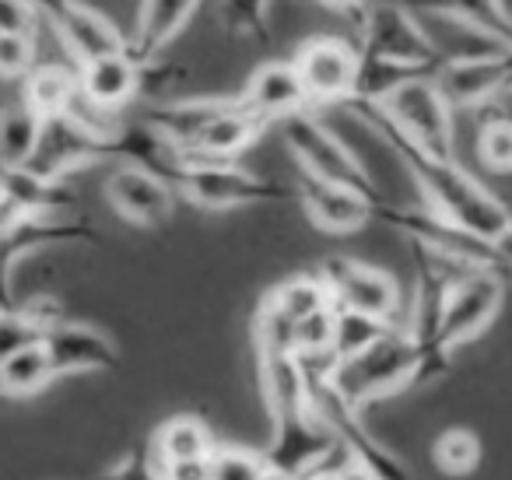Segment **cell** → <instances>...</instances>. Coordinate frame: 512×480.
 <instances>
[{"instance_id": "obj_1", "label": "cell", "mask_w": 512, "mask_h": 480, "mask_svg": "<svg viewBox=\"0 0 512 480\" xmlns=\"http://www.w3.org/2000/svg\"><path fill=\"white\" fill-rule=\"evenodd\" d=\"M341 109H348L358 123H365V127L400 158L407 176L414 179V186H418L421 197H425V207H432L435 214L456 221L460 228L481 235V239H495L512 221L509 207H505L481 179L470 176V172L456 162V155H435V151L421 148L414 137H407L404 130L386 116V109L379 106V102L348 99Z\"/></svg>"}, {"instance_id": "obj_2", "label": "cell", "mask_w": 512, "mask_h": 480, "mask_svg": "<svg viewBox=\"0 0 512 480\" xmlns=\"http://www.w3.org/2000/svg\"><path fill=\"white\" fill-rule=\"evenodd\" d=\"M151 130L197 158H242L267 134L271 123L256 116L242 95L235 99H179L158 102L141 113Z\"/></svg>"}, {"instance_id": "obj_3", "label": "cell", "mask_w": 512, "mask_h": 480, "mask_svg": "<svg viewBox=\"0 0 512 480\" xmlns=\"http://www.w3.org/2000/svg\"><path fill=\"white\" fill-rule=\"evenodd\" d=\"M358 53L379 67H393L404 74H439L446 53L421 25V15L397 0H369L365 15L358 18Z\"/></svg>"}, {"instance_id": "obj_4", "label": "cell", "mask_w": 512, "mask_h": 480, "mask_svg": "<svg viewBox=\"0 0 512 480\" xmlns=\"http://www.w3.org/2000/svg\"><path fill=\"white\" fill-rule=\"evenodd\" d=\"M418 375H421L418 340L411 337L407 326H393L369 351L330 365L327 379L351 407L365 410L369 403L383 400V396L418 386Z\"/></svg>"}, {"instance_id": "obj_5", "label": "cell", "mask_w": 512, "mask_h": 480, "mask_svg": "<svg viewBox=\"0 0 512 480\" xmlns=\"http://www.w3.org/2000/svg\"><path fill=\"white\" fill-rule=\"evenodd\" d=\"M176 197L204 211H235V207L281 204L295 197V186H281L239 165V158H197L183 151V165L172 176Z\"/></svg>"}, {"instance_id": "obj_6", "label": "cell", "mask_w": 512, "mask_h": 480, "mask_svg": "<svg viewBox=\"0 0 512 480\" xmlns=\"http://www.w3.org/2000/svg\"><path fill=\"white\" fill-rule=\"evenodd\" d=\"M278 127H281V141L292 151L299 169L316 172V176H323V179H334V183L355 186V190H362L365 197H372L376 204L386 200L383 193H379V183L372 179V172L365 169L362 158H358L327 123L316 120L313 109L299 116H288Z\"/></svg>"}, {"instance_id": "obj_7", "label": "cell", "mask_w": 512, "mask_h": 480, "mask_svg": "<svg viewBox=\"0 0 512 480\" xmlns=\"http://www.w3.org/2000/svg\"><path fill=\"white\" fill-rule=\"evenodd\" d=\"M505 295V277L498 270L470 267L449 284L446 302H442L439 330H435V358L446 361L460 344H470L481 337L491 323H495L498 309H502Z\"/></svg>"}, {"instance_id": "obj_8", "label": "cell", "mask_w": 512, "mask_h": 480, "mask_svg": "<svg viewBox=\"0 0 512 480\" xmlns=\"http://www.w3.org/2000/svg\"><path fill=\"white\" fill-rule=\"evenodd\" d=\"M372 102V99H369ZM393 123L404 130L407 137L421 144V148L435 151V155H456L453 151V102L446 99L439 78L425 74V78H411L400 88H393L386 99H379Z\"/></svg>"}, {"instance_id": "obj_9", "label": "cell", "mask_w": 512, "mask_h": 480, "mask_svg": "<svg viewBox=\"0 0 512 480\" xmlns=\"http://www.w3.org/2000/svg\"><path fill=\"white\" fill-rule=\"evenodd\" d=\"M316 274L330 288L334 305L404 326V295H400V284L393 281V274L372 267V263L351 260V256H327Z\"/></svg>"}, {"instance_id": "obj_10", "label": "cell", "mask_w": 512, "mask_h": 480, "mask_svg": "<svg viewBox=\"0 0 512 480\" xmlns=\"http://www.w3.org/2000/svg\"><path fill=\"white\" fill-rule=\"evenodd\" d=\"M32 8L53 29L71 64L130 50V39L120 32V25L99 8H92L88 0H32Z\"/></svg>"}, {"instance_id": "obj_11", "label": "cell", "mask_w": 512, "mask_h": 480, "mask_svg": "<svg viewBox=\"0 0 512 480\" xmlns=\"http://www.w3.org/2000/svg\"><path fill=\"white\" fill-rule=\"evenodd\" d=\"M292 64L313 106H344L355 95L362 53H358V43H348V39L313 36L299 46Z\"/></svg>"}, {"instance_id": "obj_12", "label": "cell", "mask_w": 512, "mask_h": 480, "mask_svg": "<svg viewBox=\"0 0 512 480\" xmlns=\"http://www.w3.org/2000/svg\"><path fill=\"white\" fill-rule=\"evenodd\" d=\"M295 197H299L302 211L309 214L316 228L334 235L358 232L362 225L372 221V207L376 200L365 197L355 186L334 183V179H323L316 172H306L295 165Z\"/></svg>"}, {"instance_id": "obj_13", "label": "cell", "mask_w": 512, "mask_h": 480, "mask_svg": "<svg viewBox=\"0 0 512 480\" xmlns=\"http://www.w3.org/2000/svg\"><path fill=\"white\" fill-rule=\"evenodd\" d=\"M106 200L137 228H162L176 211V190L144 165L120 162L106 179Z\"/></svg>"}, {"instance_id": "obj_14", "label": "cell", "mask_w": 512, "mask_h": 480, "mask_svg": "<svg viewBox=\"0 0 512 480\" xmlns=\"http://www.w3.org/2000/svg\"><path fill=\"white\" fill-rule=\"evenodd\" d=\"M43 347L50 354L53 372L81 375V372H113L120 368V347L109 333L78 319H57L43 330Z\"/></svg>"}, {"instance_id": "obj_15", "label": "cell", "mask_w": 512, "mask_h": 480, "mask_svg": "<svg viewBox=\"0 0 512 480\" xmlns=\"http://www.w3.org/2000/svg\"><path fill=\"white\" fill-rule=\"evenodd\" d=\"M74 67H78L81 102L102 116H120L141 95L144 67L130 57V50L106 53V57L85 60V64H74Z\"/></svg>"}, {"instance_id": "obj_16", "label": "cell", "mask_w": 512, "mask_h": 480, "mask_svg": "<svg viewBox=\"0 0 512 480\" xmlns=\"http://www.w3.org/2000/svg\"><path fill=\"white\" fill-rule=\"evenodd\" d=\"M242 99H246V106L256 116H264L271 127H278L288 116L316 109L292 60H267V64L256 67L249 74L246 88H242Z\"/></svg>"}, {"instance_id": "obj_17", "label": "cell", "mask_w": 512, "mask_h": 480, "mask_svg": "<svg viewBox=\"0 0 512 480\" xmlns=\"http://www.w3.org/2000/svg\"><path fill=\"white\" fill-rule=\"evenodd\" d=\"M200 0H141L137 22L130 32V57L148 71L151 64L162 60V53L172 46V39L186 29Z\"/></svg>"}, {"instance_id": "obj_18", "label": "cell", "mask_w": 512, "mask_h": 480, "mask_svg": "<svg viewBox=\"0 0 512 480\" xmlns=\"http://www.w3.org/2000/svg\"><path fill=\"white\" fill-rule=\"evenodd\" d=\"M421 18H442L449 25L474 32L484 43L512 46V15L502 0H397Z\"/></svg>"}, {"instance_id": "obj_19", "label": "cell", "mask_w": 512, "mask_h": 480, "mask_svg": "<svg viewBox=\"0 0 512 480\" xmlns=\"http://www.w3.org/2000/svg\"><path fill=\"white\" fill-rule=\"evenodd\" d=\"M0 190L8 193L29 218H64L78 214V193L67 179L46 176L32 165L0 169Z\"/></svg>"}, {"instance_id": "obj_20", "label": "cell", "mask_w": 512, "mask_h": 480, "mask_svg": "<svg viewBox=\"0 0 512 480\" xmlns=\"http://www.w3.org/2000/svg\"><path fill=\"white\" fill-rule=\"evenodd\" d=\"M81 99L78 67L74 64H36L22 78V102L36 109L43 120L71 116Z\"/></svg>"}, {"instance_id": "obj_21", "label": "cell", "mask_w": 512, "mask_h": 480, "mask_svg": "<svg viewBox=\"0 0 512 480\" xmlns=\"http://www.w3.org/2000/svg\"><path fill=\"white\" fill-rule=\"evenodd\" d=\"M214 449H218V438L197 414L169 417L151 435V452H155L158 466L176 463V459H211Z\"/></svg>"}, {"instance_id": "obj_22", "label": "cell", "mask_w": 512, "mask_h": 480, "mask_svg": "<svg viewBox=\"0 0 512 480\" xmlns=\"http://www.w3.org/2000/svg\"><path fill=\"white\" fill-rule=\"evenodd\" d=\"M57 379L50 365V354L43 347V337L15 347L8 358H0V396H36Z\"/></svg>"}, {"instance_id": "obj_23", "label": "cell", "mask_w": 512, "mask_h": 480, "mask_svg": "<svg viewBox=\"0 0 512 480\" xmlns=\"http://www.w3.org/2000/svg\"><path fill=\"white\" fill-rule=\"evenodd\" d=\"M46 120L25 102L0 109V169L11 165H32L39 144H43Z\"/></svg>"}, {"instance_id": "obj_24", "label": "cell", "mask_w": 512, "mask_h": 480, "mask_svg": "<svg viewBox=\"0 0 512 480\" xmlns=\"http://www.w3.org/2000/svg\"><path fill=\"white\" fill-rule=\"evenodd\" d=\"M393 326H397V323H386V319L369 316V312L341 309V305H337V319H334V351H330L334 365H337V361H348V358H355V354L369 351V347L376 344L379 337H386V333H390Z\"/></svg>"}, {"instance_id": "obj_25", "label": "cell", "mask_w": 512, "mask_h": 480, "mask_svg": "<svg viewBox=\"0 0 512 480\" xmlns=\"http://www.w3.org/2000/svg\"><path fill=\"white\" fill-rule=\"evenodd\" d=\"M264 298L278 312H285L292 323H299V319H306L309 312L334 302V298H330V288L323 284L320 274H295V277H288V281L274 284Z\"/></svg>"}, {"instance_id": "obj_26", "label": "cell", "mask_w": 512, "mask_h": 480, "mask_svg": "<svg viewBox=\"0 0 512 480\" xmlns=\"http://www.w3.org/2000/svg\"><path fill=\"white\" fill-rule=\"evenodd\" d=\"M432 459L449 477H467L481 463V438L470 428H446L432 445Z\"/></svg>"}, {"instance_id": "obj_27", "label": "cell", "mask_w": 512, "mask_h": 480, "mask_svg": "<svg viewBox=\"0 0 512 480\" xmlns=\"http://www.w3.org/2000/svg\"><path fill=\"white\" fill-rule=\"evenodd\" d=\"M481 116V127H477V158H481L484 169L498 172V176H509L512 172V120L495 113H477Z\"/></svg>"}, {"instance_id": "obj_28", "label": "cell", "mask_w": 512, "mask_h": 480, "mask_svg": "<svg viewBox=\"0 0 512 480\" xmlns=\"http://www.w3.org/2000/svg\"><path fill=\"white\" fill-rule=\"evenodd\" d=\"M271 4L274 0H218V22L225 32L242 39L271 36Z\"/></svg>"}, {"instance_id": "obj_29", "label": "cell", "mask_w": 512, "mask_h": 480, "mask_svg": "<svg viewBox=\"0 0 512 480\" xmlns=\"http://www.w3.org/2000/svg\"><path fill=\"white\" fill-rule=\"evenodd\" d=\"M271 466H267L264 452L242 449V445H221L211 456V480H267Z\"/></svg>"}, {"instance_id": "obj_30", "label": "cell", "mask_w": 512, "mask_h": 480, "mask_svg": "<svg viewBox=\"0 0 512 480\" xmlns=\"http://www.w3.org/2000/svg\"><path fill=\"white\" fill-rule=\"evenodd\" d=\"M36 64V36H0V81H22Z\"/></svg>"}, {"instance_id": "obj_31", "label": "cell", "mask_w": 512, "mask_h": 480, "mask_svg": "<svg viewBox=\"0 0 512 480\" xmlns=\"http://www.w3.org/2000/svg\"><path fill=\"white\" fill-rule=\"evenodd\" d=\"M99 480H162V466H158L155 452H151V438L127 452L120 463H113Z\"/></svg>"}, {"instance_id": "obj_32", "label": "cell", "mask_w": 512, "mask_h": 480, "mask_svg": "<svg viewBox=\"0 0 512 480\" xmlns=\"http://www.w3.org/2000/svg\"><path fill=\"white\" fill-rule=\"evenodd\" d=\"M39 11L32 0H0V36H36Z\"/></svg>"}, {"instance_id": "obj_33", "label": "cell", "mask_w": 512, "mask_h": 480, "mask_svg": "<svg viewBox=\"0 0 512 480\" xmlns=\"http://www.w3.org/2000/svg\"><path fill=\"white\" fill-rule=\"evenodd\" d=\"M162 480H211V459H176V463H162Z\"/></svg>"}, {"instance_id": "obj_34", "label": "cell", "mask_w": 512, "mask_h": 480, "mask_svg": "<svg viewBox=\"0 0 512 480\" xmlns=\"http://www.w3.org/2000/svg\"><path fill=\"white\" fill-rule=\"evenodd\" d=\"M320 4L334 11V15L348 18L351 25H358V18H362L365 8H369V0H320Z\"/></svg>"}, {"instance_id": "obj_35", "label": "cell", "mask_w": 512, "mask_h": 480, "mask_svg": "<svg viewBox=\"0 0 512 480\" xmlns=\"http://www.w3.org/2000/svg\"><path fill=\"white\" fill-rule=\"evenodd\" d=\"M491 246H495V256H498V263H502L505 277H509L512 274V221L491 239Z\"/></svg>"}, {"instance_id": "obj_36", "label": "cell", "mask_w": 512, "mask_h": 480, "mask_svg": "<svg viewBox=\"0 0 512 480\" xmlns=\"http://www.w3.org/2000/svg\"><path fill=\"white\" fill-rule=\"evenodd\" d=\"M474 113H495V116H505V120H512V88L498 92L495 99H488L481 109H474Z\"/></svg>"}]
</instances>
